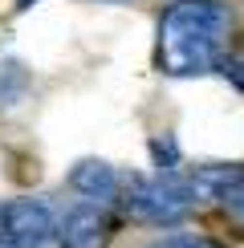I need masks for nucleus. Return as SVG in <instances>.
Instances as JSON below:
<instances>
[{"label": "nucleus", "instance_id": "6", "mask_svg": "<svg viewBox=\"0 0 244 248\" xmlns=\"http://www.w3.org/2000/svg\"><path fill=\"white\" fill-rule=\"evenodd\" d=\"M244 175V163H203V167L191 171V191L203 195V200H224L232 187L240 183Z\"/></svg>", "mask_w": 244, "mask_h": 248}, {"label": "nucleus", "instance_id": "9", "mask_svg": "<svg viewBox=\"0 0 244 248\" xmlns=\"http://www.w3.org/2000/svg\"><path fill=\"white\" fill-rule=\"evenodd\" d=\"M151 248H216V244L203 240V236H167V240H159Z\"/></svg>", "mask_w": 244, "mask_h": 248}, {"label": "nucleus", "instance_id": "11", "mask_svg": "<svg viewBox=\"0 0 244 248\" xmlns=\"http://www.w3.org/2000/svg\"><path fill=\"white\" fill-rule=\"evenodd\" d=\"M151 151H155V159H159V167H175V142H163V139H155L151 142Z\"/></svg>", "mask_w": 244, "mask_h": 248}, {"label": "nucleus", "instance_id": "7", "mask_svg": "<svg viewBox=\"0 0 244 248\" xmlns=\"http://www.w3.org/2000/svg\"><path fill=\"white\" fill-rule=\"evenodd\" d=\"M25 69L16 65V61H4L0 65V106H13V102L20 98V90H25Z\"/></svg>", "mask_w": 244, "mask_h": 248}, {"label": "nucleus", "instance_id": "2", "mask_svg": "<svg viewBox=\"0 0 244 248\" xmlns=\"http://www.w3.org/2000/svg\"><path fill=\"white\" fill-rule=\"evenodd\" d=\"M196 203V191H191L187 179L179 175H151V179H130L126 191V208L130 216L147 224H175L187 216V208Z\"/></svg>", "mask_w": 244, "mask_h": 248}, {"label": "nucleus", "instance_id": "14", "mask_svg": "<svg viewBox=\"0 0 244 248\" xmlns=\"http://www.w3.org/2000/svg\"><path fill=\"white\" fill-rule=\"evenodd\" d=\"M16 4H20V8H29V4H33V0H16Z\"/></svg>", "mask_w": 244, "mask_h": 248}, {"label": "nucleus", "instance_id": "12", "mask_svg": "<svg viewBox=\"0 0 244 248\" xmlns=\"http://www.w3.org/2000/svg\"><path fill=\"white\" fill-rule=\"evenodd\" d=\"M0 236H4V208H0Z\"/></svg>", "mask_w": 244, "mask_h": 248}, {"label": "nucleus", "instance_id": "10", "mask_svg": "<svg viewBox=\"0 0 244 248\" xmlns=\"http://www.w3.org/2000/svg\"><path fill=\"white\" fill-rule=\"evenodd\" d=\"M220 203H228V212H232V216H240V220H244V175H240V183H236V187H232L228 195H224Z\"/></svg>", "mask_w": 244, "mask_h": 248}, {"label": "nucleus", "instance_id": "3", "mask_svg": "<svg viewBox=\"0 0 244 248\" xmlns=\"http://www.w3.org/2000/svg\"><path fill=\"white\" fill-rule=\"evenodd\" d=\"M53 212L41 200H13L4 203V240H13L16 248H41L53 236Z\"/></svg>", "mask_w": 244, "mask_h": 248}, {"label": "nucleus", "instance_id": "4", "mask_svg": "<svg viewBox=\"0 0 244 248\" xmlns=\"http://www.w3.org/2000/svg\"><path fill=\"white\" fill-rule=\"evenodd\" d=\"M61 248H106L110 240V216L94 208V203H81V208H74L61 220Z\"/></svg>", "mask_w": 244, "mask_h": 248}, {"label": "nucleus", "instance_id": "5", "mask_svg": "<svg viewBox=\"0 0 244 248\" xmlns=\"http://www.w3.org/2000/svg\"><path fill=\"white\" fill-rule=\"evenodd\" d=\"M69 187L77 195H86V200L106 203V200H114V191H118V171L110 167V163H102V159H81L77 167L69 171Z\"/></svg>", "mask_w": 244, "mask_h": 248}, {"label": "nucleus", "instance_id": "1", "mask_svg": "<svg viewBox=\"0 0 244 248\" xmlns=\"http://www.w3.org/2000/svg\"><path fill=\"white\" fill-rule=\"evenodd\" d=\"M232 33L224 0H179L159 16V69L171 78H199L220 69Z\"/></svg>", "mask_w": 244, "mask_h": 248}, {"label": "nucleus", "instance_id": "8", "mask_svg": "<svg viewBox=\"0 0 244 248\" xmlns=\"http://www.w3.org/2000/svg\"><path fill=\"white\" fill-rule=\"evenodd\" d=\"M220 69H224V78H228L232 86L244 94V45H240V49H232V53H224Z\"/></svg>", "mask_w": 244, "mask_h": 248}, {"label": "nucleus", "instance_id": "13", "mask_svg": "<svg viewBox=\"0 0 244 248\" xmlns=\"http://www.w3.org/2000/svg\"><path fill=\"white\" fill-rule=\"evenodd\" d=\"M0 248H16V244H13V240H0Z\"/></svg>", "mask_w": 244, "mask_h": 248}]
</instances>
